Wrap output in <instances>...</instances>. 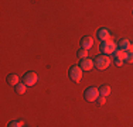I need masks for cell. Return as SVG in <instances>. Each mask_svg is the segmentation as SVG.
Segmentation results:
<instances>
[{"label":"cell","mask_w":133,"mask_h":127,"mask_svg":"<svg viewBox=\"0 0 133 127\" xmlns=\"http://www.w3.org/2000/svg\"><path fill=\"white\" fill-rule=\"evenodd\" d=\"M116 50H118V44L113 40H108L105 43L101 44V52L103 55H110V54H115Z\"/></svg>","instance_id":"cell-1"},{"label":"cell","mask_w":133,"mask_h":127,"mask_svg":"<svg viewBox=\"0 0 133 127\" xmlns=\"http://www.w3.org/2000/svg\"><path fill=\"white\" fill-rule=\"evenodd\" d=\"M95 62V66H96L99 71H103V69H106L108 66L110 65V58L108 55H98L96 58L94 59Z\"/></svg>","instance_id":"cell-2"},{"label":"cell","mask_w":133,"mask_h":127,"mask_svg":"<svg viewBox=\"0 0 133 127\" xmlns=\"http://www.w3.org/2000/svg\"><path fill=\"white\" fill-rule=\"evenodd\" d=\"M68 74H69V79H71L72 82H77L78 83L82 79V69L79 68V65H72L71 68H69Z\"/></svg>","instance_id":"cell-3"},{"label":"cell","mask_w":133,"mask_h":127,"mask_svg":"<svg viewBox=\"0 0 133 127\" xmlns=\"http://www.w3.org/2000/svg\"><path fill=\"white\" fill-rule=\"evenodd\" d=\"M84 97L87 102H95L98 100V97H99V89L91 86V88H87L84 92Z\"/></svg>","instance_id":"cell-4"},{"label":"cell","mask_w":133,"mask_h":127,"mask_svg":"<svg viewBox=\"0 0 133 127\" xmlns=\"http://www.w3.org/2000/svg\"><path fill=\"white\" fill-rule=\"evenodd\" d=\"M23 83H26L27 86H34V85L38 82V76H37V74L36 72H33V71H28V72H26L24 74V76H23Z\"/></svg>","instance_id":"cell-5"},{"label":"cell","mask_w":133,"mask_h":127,"mask_svg":"<svg viewBox=\"0 0 133 127\" xmlns=\"http://www.w3.org/2000/svg\"><path fill=\"white\" fill-rule=\"evenodd\" d=\"M125 57H126V52L122 50H116V52L113 54V62H115L116 66H122L123 62H125Z\"/></svg>","instance_id":"cell-6"},{"label":"cell","mask_w":133,"mask_h":127,"mask_svg":"<svg viewBox=\"0 0 133 127\" xmlns=\"http://www.w3.org/2000/svg\"><path fill=\"white\" fill-rule=\"evenodd\" d=\"M96 37H98V40H99V41L105 43V41L110 40V31L108 30L106 27H102V28H99V30L96 31Z\"/></svg>","instance_id":"cell-7"},{"label":"cell","mask_w":133,"mask_h":127,"mask_svg":"<svg viewBox=\"0 0 133 127\" xmlns=\"http://www.w3.org/2000/svg\"><path fill=\"white\" fill-rule=\"evenodd\" d=\"M94 66H95V62H94V59L89 58V57L81 59V62H79V68L82 69V71H91Z\"/></svg>","instance_id":"cell-8"},{"label":"cell","mask_w":133,"mask_h":127,"mask_svg":"<svg viewBox=\"0 0 133 127\" xmlns=\"http://www.w3.org/2000/svg\"><path fill=\"white\" fill-rule=\"evenodd\" d=\"M92 45H94V38L92 37H89V36L82 37V40H81V48L82 50L89 51L91 48H92Z\"/></svg>","instance_id":"cell-9"},{"label":"cell","mask_w":133,"mask_h":127,"mask_svg":"<svg viewBox=\"0 0 133 127\" xmlns=\"http://www.w3.org/2000/svg\"><path fill=\"white\" fill-rule=\"evenodd\" d=\"M118 45H119V50H122V51H125V52H126V51H129V48H130L132 43L128 40V38H123V40L119 41Z\"/></svg>","instance_id":"cell-10"},{"label":"cell","mask_w":133,"mask_h":127,"mask_svg":"<svg viewBox=\"0 0 133 127\" xmlns=\"http://www.w3.org/2000/svg\"><path fill=\"white\" fill-rule=\"evenodd\" d=\"M6 81H7V83H9V85H13V86H16L17 83H20V82H18V76L16 75V74H10V75H7Z\"/></svg>","instance_id":"cell-11"},{"label":"cell","mask_w":133,"mask_h":127,"mask_svg":"<svg viewBox=\"0 0 133 127\" xmlns=\"http://www.w3.org/2000/svg\"><path fill=\"white\" fill-rule=\"evenodd\" d=\"M26 89H27V85L23 83V82H20V83H17V85L14 86V90H16V93H17V95L26 93Z\"/></svg>","instance_id":"cell-12"},{"label":"cell","mask_w":133,"mask_h":127,"mask_svg":"<svg viewBox=\"0 0 133 127\" xmlns=\"http://www.w3.org/2000/svg\"><path fill=\"white\" fill-rule=\"evenodd\" d=\"M110 90H112V89H110V86H108V85H102V86L99 88V95L101 96H108V95H110Z\"/></svg>","instance_id":"cell-13"},{"label":"cell","mask_w":133,"mask_h":127,"mask_svg":"<svg viewBox=\"0 0 133 127\" xmlns=\"http://www.w3.org/2000/svg\"><path fill=\"white\" fill-rule=\"evenodd\" d=\"M7 127H23V122L21 120H14V122L9 123Z\"/></svg>","instance_id":"cell-14"},{"label":"cell","mask_w":133,"mask_h":127,"mask_svg":"<svg viewBox=\"0 0 133 127\" xmlns=\"http://www.w3.org/2000/svg\"><path fill=\"white\" fill-rule=\"evenodd\" d=\"M125 61L129 62V64H133V51H128V52H126Z\"/></svg>","instance_id":"cell-15"},{"label":"cell","mask_w":133,"mask_h":127,"mask_svg":"<svg viewBox=\"0 0 133 127\" xmlns=\"http://www.w3.org/2000/svg\"><path fill=\"white\" fill-rule=\"evenodd\" d=\"M78 57H79V58L81 59H84V58H88V51L87 50H79V51H78Z\"/></svg>","instance_id":"cell-16"},{"label":"cell","mask_w":133,"mask_h":127,"mask_svg":"<svg viewBox=\"0 0 133 127\" xmlns=\"http://www.w3.org/2000/svg\"><path fill=\"white\" fill-rule=\"evenodd\" d=\"M98 104H105V102H106V97L105 96H101L99 95V97H98Z\"/></svg>","instance_id":"cell-17"},{"label":"cell","mask_w":133,"mask_h":127,"mask_svg":"<svg viewBox=\"0 0 133 127\" xmlns=\"http://www.w3.org/2000/svg\"><path fill=\"white\" fill-rule=\"evenodd\" d=\"M129 51H133V44L130 45V48H129ZM126 52H128V51H126Z\"/></svg>","instance_id":"cell-18"}]
</instances>
